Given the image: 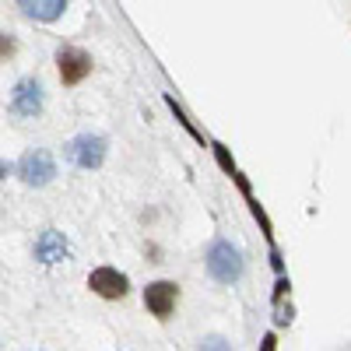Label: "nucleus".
<instances>
[{
    "label": "nucleus",
    "mask_w": 351,
    "mask_h": 351,
    "mask_svg": "<svg viewBox=\"0 0 351 351\" xmlns=\"http://www.w3.org/2000/svg\"><path fill=\"white\" fill-rule=\"evenodd\" d=\"M21 11L28 18H39V21H53V18H60V11H67L64 0H46V4H32V0H25Z\"/></svg>",
    "instance_id": "obj_9"
},
{
    "label": "nucleus",
    "mask_w": 351,
    "mask_h": 351,
    "mask_svg": "<svg viewBox=\"0 0 351 351\" xmlns=\"http://www.w3.org/2000/svg\"><path fill=\"white\" fill-rule=\"evenodd\" d=\"M88 288H92L95 295H102V299H123L130 281H127V274L112 271V267H99V271L88 274Z\"/></svg>",
    "instance_id": "obj_7"
},
{
    "label": "nucleus",
    "mask_w": 351,
    "mask_h": 351,
    "mask_svg": "<svg viewBox=\"0 0 351 351\" xmlns=\"http://www.w3.org/2000/svg\"><path fill=\"white\" fill-rule=\"evenodd\" d=\"M208 271H211V278L221 281V285L239 281V278H243V253L232 246V243H225V239L211 243V250H208Z\"/></svg>",
    "instance_id": "obj_1"
},
{
    "label": "nucleus",
    "mask_w": 351,
    "mask_h": 351,
    "mask_svg": "<svg viewBox=\"0 0 351 351\" xmlns=\"http://www.w3.org/2000/svg\"><path fill=\"white\" fill-rule=\"evenodd\" d=\"M176 299H180V288H176L172 281H155V285L144 288V306H148V313L158 316V319H169L172 316Z\"/></svg>",
    "instance_id": "obj_6"
},
{
    "label": "nucleus",
    "mask_w": 351,
    "mask_h": 351,
    "mask_svg": "<svg viewBox=\"0 0 351 351\" xmlns=\"http://www.w3.org/2000/svg\"><path fill=\"white\" fill-rule=\"evenodd\" d=\"M67 158L77 169H99L106 158V141L99 134H81L67 144Z\"/></svg>",
    "instance_id": "obj_3"
},
{
    "label": "nucleus",
    "mask_w": 351,
    "mask_h": 351,
    "mask_svg": "<svg viewBox=\"0 0 351 351\" xmlns=\"http://www.w3.org/2000/svg\"><path fill=\"white\" fill-rule=\"evenodd\" d=\"M43 109V84L36 77H25L11 92V116H39Z\"/></svg>",
    "instance_id": "obj_5"
},
{
    "label": "nucleus",
    "mask_w": 351,
    "mask_h": 351,
    "mask_svg": "<svg viewBox=\"0 0 351 351\" xmlns=\"http://www.w3.org/2000/svg\"><path fill=\"white\" fill-rule=\"evenodd\" d=\"M56 67H60V81L71 88V84H81L92 74V56L81 46H60L56 49Z\"/></svg>",
    "instance_id": "obj_2"
},
{
    "label": "nucleus",
    "mask_w": 351,
    "mask_h": 351,
    "mask_svg": "<svg viewBox=\"0 0 351 351\" xmlns=\"http://www.w3.org/2000/svg\"><path fill=\"white\" fill-rule=\"evenodd\" d=\"M200 351H228V341L225 337H208V341H200Z\"/></svg>",
    "instance_id": "obj_10"
},
{
    "label": "nucleus",
    "mask_w": 351,
    "mask_h": 351,
    "mask_svg": "<svg viewBox=\"0 0 351 351\" xmlns=\"http://www.w3.org/2000/svg\"><path fill=\"white\" fill-rule=\"evenodd\" d=\"M260 351H274V334L263 337V348H260Z\"/></svg>",
    "instance_id": "obj_11"
},
{
    "label": "nucleus",
    "mask_w": 351,
    "mask_h": 351,
    "mask_svg": "<svg viewBox=\"0 0 351 351\" xmlns=\"http://www.w3.org/2000/svg\"><path fill=\"white\" fill-rule=\"evenodd\" d=\"M67 256H71V246L60 232H43L39 243H36V260L39 263H60Z\"/></svg>",
    "instance_id": "obj_8"
},
{
    "label": "nucleus",
    "mask_w": 351,
    "mask_h": 351,
    "mask_svg": "<svg viewBox=\"0 0 351 351\" xmlns=\"http://www.w3.org/2000/svg\"><path fill=\"white\" fill-rule=\"evenodd\" d=\"M18 176H21L28 186H46L53 176H56V165H53L49 152H28L18 162Z\"/></svg>",
    "instance_id": "obj_4"
}]
</instances>
